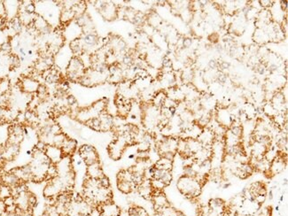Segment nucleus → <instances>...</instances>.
Here are the masks:
<instances>
[{
    "label": "nucleus",
    "instance_id": "f257e3e1",
    "mask_svg": "<svg viewBox=\"0 0 288 216\" xmlns=\"http://www.w3.org/2000/svg\"><path fill=\"white\" fill-rule=\"evenodd\" d=\"M177 187L184 196L192 200L200 195L202 185L194 177L182 176L177 181Z\"/></svg>",
    "mask_w": 288,
    "mask_h": 216
},
{
    "label": "nucleus",
    "instance_id": "f03ea898",
    "mask_svg": "<svg viewBox=\"0 0 288 216\" xmlns=\"http://www.w3.org/2000/svg\"><path fill=\"white\" fill-rule=\"evenodd\" d=\"M85 74V67L79 57H73L67 67V77L72 81L81 80Z\"/></svg>",
    "mask_w": 288,
    "mask_h": 216
},
{
    "label": "nucleus",
    "instance_id": "7ed1b4c3",
    "mask_svg": "<svg viewBox=\"0 0 288 216\" xmlns=\"http://www.w3.org/2000/svg\"><path fill=\"white\" fill-rule=\"evenodd\" d=\"M72 58H73V52L70 47L65 45L61 47L59 51L56 53L53 62L61 68H67Z\"/></svg>",
    "mask_w": 288,
    "mask_h": 216
},
{
    "label": "nucleus",
    "instance_id": "20e7f679",
    "mask_svg": "<svg viewBox=\"0 0 288 216\" xmlns=\"http://www.w3.org/2000/svg\"><path fill=\"white\" fill-rule=\"evenodd\" d=\"M79 155L82 158L83 161L87 165V166H91L96 162H99L98 153H97L95 148L92 145H84L82 146L79 150Z\"/></svg>",
    "mask_w": 288,
    "mask_h": 216
},
{
    "label": "nucleus",
    "instance_id": "39448f33",
    "mask_svg": "<svg viewBox=\"0 0 288 216\" xmlns=\"http://www.w3.org/2000/svg\"><path fill=\"white\" fill-rule=\"evenodd\" d=\"M45 153L47 156V158L50 160L51 163L53 164H58V162H60L62 160V155H63L62 151L61 148L55 145H47Z\"/></svg>",
    "mask_w": 288,
    "mask_h": 216
},
{
    "label": "nucleus",
    "instance_id": "423d86ee",
    "mask_svg": "<svg viewBox=\"0 0 288 216\" xmlns=\"http://www.w3.org/2000/svg\"><path fill=\"white\" fill-rule=\"evenodd\" d=\"M38 87H39V82L29 76L24 77L20 82V88L27 94H32L36 92Z\"/></svg>",
    "mask_w": 288,
    "mask_h": 216
},
{
    "label": "nucleus",
    "instance_id": "0eeeda50",
    "mask_svg": "<svg viewBox=\"0 0 288 216\" xmlns=\"http://www.w3.org/2000/svg\"><path fill=\"white\" fill-rule=\"evenodd\" d=\"M82 31H83L82 27H80L76 22H75V23H72V24H69L67 26L66 30L64 32H65V36L67 38H68V40H71V42H72V41L76 40V39H79L78 37L82 34Z\"/></svg>",
    "mask_w": 288,
    "mask_h": 216
},
{
    "label": "nucleus",
    "instance_id": "6e6552de",
    "mask_svg": "<svg viewBox=\"0 0 288 216\" xmlns=\"http://www.w3.org/2000/svg\"><path fill=\"white\" fill-rule=\"evenodd\" d=\"M87 175H88L89 178L96 179V180H99L101 177H103L104 174H103L101 166L99 165V162H96V163L92 164L91 166H88V167H87Z\"/></svg>",
    "mask_w": 288,
    "mask_h": 216
},
{
    "label": "nucleus",
    "instance_id": "1a4fd4ad",
    "mask_svg": "<svg viewBox=\"0 0 288 216\" xmlns=\"http://www.w3.org/2000/svg\"><path fill=\"white\" fill-rule=\"evenodd\" d=\"M253 40L257 45H264L269 42V38L263 29H256L253 34Z\"/></svg>",
    "mask_w": 288,
    "mask_h": 216
},
{
    "label": "nucleus",
    "instance_id": "9d476101",
    "mask_svg": "<svg viewBox=\"0 0 288 216\" xmlns=\"http://www.w3.org/2000/svg\"><path fill=\"white\" fill-rule=\"evenodd\" d=\"M153 166L156 169H162V170L171 171L173 168V161H170L165 159V158H160L158 161L155 162Z\"/></svg>",
    "mask_w": 288,
    "mask_h": 216
},
{
    "label": "nucleus",
    "instance_id": "9b49d317",
    "mask_svg": "<svg viewBox=\"0 0 288 216\" xmlns=\"http://www.w3.org/2000/svg\"><path fill=\"white\" fill-rule=\"evenodd\" d=\"M76 142L75 140H73V139H68V138H66L65 141H64V143H63V145L61 146V151H62V153H65L67 155H68V154H70V153H73L75 150H76Z\"/></svg>",
    "mask_w": 288,
    "mask_h": 216
},
{
    "label": "nucleus",
    "instance_id": "f8f14e48",
    "mask_svg": "<svg viewBox=\"0 0 288 216\" xmlns=\"http://www.w3.org/2000/svg\"><path fill=\"white\" fill-rule=\"evenodd\" d=\"M166 97H167V95L163 93L162 91L158 92L156 95L152 97V106H154L157 108H160V107L162 108Z\"/></svg>",
    "mask_w": 288,
    "mask_h": 216
},
{
    "label": "nucleus",
    "instance_id": "ddd939ff",
    "mask_svg": "<svg viewBox=\"0 0 288 216\" xmlns=\"http://www.w3.org/2000/svg\"><path fill=\"white\" fill-rule=\"evenodd\" d=\"M10 82L7 79H1L0 80V95L6 94L10 90Z\"/></svg>",
    "mask_w": 288,
    "mask_h": 216
},
{
    "label": "nucleus",
    "instance_id": "4468645a",
    "mask_svg": "<svg viewBox=\"0 0 288 216\" xmlns=\"http://www.w3.org/2000/svg\"><path fill=\"white\" fill-rule=\"evenodd\" d=\"M4 204H5V206H13V205H15L14 204V198L13 197H8V198H6L4 199Z\"/></svg>",
    "mask_w": 288,
    "mask_h": 216
},
{
    "label": "nucleus",
    "instance_id": "2eb2a0df",
    "mask_svg": "<svg viewBox=\"0 0 288 216\" xmlns=\"http://www.w3.org/2000/svg\"><path fill=\"white\" fill-rule=\"evenodd\" d=\"M192 40L191 38H184V40H183V46L184 47V48H189L190 46H192Z\"/></svg>",
    "mask_w": 288,
    "mask_h": 216
},
{
    "label": "nucleus",
    "instance_id": "dca6fc26",
    "mask_svg": "<svg viewBox=\"0 0 288 216\" xmlns=\"http://www.w3.org/2000/svg\"><path fill=\"white\" fill-rule=\"evenodd\" d=\"M208 66H209V67H210V68L215 69V68H216V67L218 66L217 61H215V60H211V61H209V62H208Z\"/></svg>",
    "mask_w": 288,
    "mask_h": 216
},
{
    "label": "nucleus",
    "instance_id": "f3484780",
    "mask_svg": "<svg viewBox=\"0 0 288 216\" xmlns=\"http://www.w3.org/2000/svg\"><path fill=\"white\" fill-rule=\"evenodd\" d=\"M220 66H221L222 69H228L229 66H230V64L228 62H226V61H222V63L220 64Z\"/></svg>",
    "mask_w": 288,
    "mask_h": 216
}]
</instances>
